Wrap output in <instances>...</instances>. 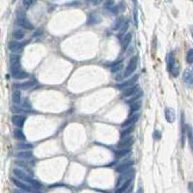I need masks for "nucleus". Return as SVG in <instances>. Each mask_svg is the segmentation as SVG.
Listing matches in <instances>:
<instances>
[{"instance_id":"obj_1","label":"nucleus","mask_w":193,"mask_h":193,"mask_svg":"<svg viewBox=\"0 0 193 193\" xmlns=\"http://www.w3.org/2000/svg\"><path fill=\"white\" fill-rule=\"evenodd\" d=\"M19 58L18 55H11L10 57V69H11V72L14 76H16L20 70V65H19Z\"/></svg>"},{"instance_id":"obj_2","label":"nucleus","mask_w":193,"mask_h":193,"mask_svg":"<svg viewBox=\"0 0 193 193\" xmlns=\"http://www.w3.org/2000/svg\"><path fill=\"white\" fill-rule=\"evenodd\" d=\"M16 22L18 25L22 26V27L26 29H33V25L31 24L30 21L26 18L25 14L22 11H18V16H16Z\"/></svg>"},{"instance_id":"obj_3","label":"nucleus","mask_w":193,"mask_h":193,"mask_svg":"<svg viewBox=\"0 0 193 193\" xmlns=\"http://www.w3.org/2000/svg\"><path fill=\"white\" fill-rule=\"evenodd\" d=\"M137 64H138V57L137 56H132L131 59L129 60L128 65L126 69V72H124V76L126 77V76H129L131 74H133L134 70H135L136 68H137Z\"/></svg>"},{"instance_id":"obj_4","label":"nucleus","mask_w":193,"mask_h":193,"mask_svg":"<svg viewBox=\"0 0 193 193\" xmlns=\"http://www.w3.org/2000/svg\"><path fill=\"white\" fill-rule=\"evenodd\" d=\"M14 175H16V177L20 178L21 180H26V182H30V184H32L33 185H39V186H40V184H38V182H35V180H34L33 179H31L29 176L26 175L25 173H23L22 171H20V170H18V169H14Z\"/></svg>"},{"instance_id":"obj_5","label":"nucleus","mask_w":193,"mask_h":193,"mask_svg":"<svg viewBox=\"0 0 193 193\" xmlns=\"http://www.w3.org/2000/svg\"><path fill=\"white\" fill-rule=\"evenodd\" d=\"M139 118V114H133V115L129 116L128 119H126V122H124L122 126L123 128H128V126H132L134 124L137 122V120Z\"/></svg>"},{"instance_id":"obj_6","label":"nucleus","mask_w":193,"mask_h":193,"mask_svg":"<svg viewBox=\"0 0 193 193\" xmlns=\"http://www.w3.org/2000/svg\"><path fill=\"white\" fill-rule=\"evenodd\" d=\"M26 118L24 116H19V115H14L12 117V123H13L18 128H22L24 123H25Z\"/></svg>"},{"instance_id":"obj_7","label":"nucleus","mask_w":193,"mask_h":193,"mask_svg":"<svg viewBox=\"0 0 193 193\" xmlns=\"http://www.w3.org/2000/svg\"><path fill=\"white\" fill-rule=\"evenodd\" d=\"M182 79H184L185 84L191 86V85H193V72L191 70H186L182 74Z\"/></svg>"},{"instance_id":"obj_8","label":"nucleus","mask_w":193,"mask_h":193,"mask_svg":"<svg viewBox=\"0 0 193 193\" xmlns=\"http://www.w3.org/2000/svg\"><path fill=\"white\" fill-rule=\"evenodd\" d=\"M164 115H165V118H166V121L168 122V123H173V122L175 121V112L173 109L171 108H165L164 110Z\"/></svg>"},{"instance_id":"obj_9","label":"nucleus","mask_w":193,"mask_h":193,"mask_svg":"<svg viewBox=\"0 0 193 193\" xmlns=\"http://www.w3.org/2000/svg\"><path fill=\"white\" fill-rule=\"evenodd\" d=\"M131 40H132V34L130 32L126 33V36L123 39V41H122V47H123V50H126V48L128 47L129 43H131Z\"/></svg>"},{"instance_id":"obj_10","label":"nucleus","mask_w":193,"mask_h":193,"mask_svg":"<svg viewBox=\"0 0 193 193\" xmlns=\"http://www.w3.org/2000/svg\"><path fill=\"white\" fill-rule=\"evenodd\" d=\"M137 85H133V86H130L128 88H126V89L124 90V92L122 93V97H130L134 95V93L137 90Z\"/></svg>"},{"instance_id":"obj_11","label":"nucleus","mask_w":193,"mask_h":193,"mask_svg":"<svg viewBox=\"0 0 193 193\" xmlns=\"http://www.w3.org/2000/svg\"><path fill=\"white\" fill-rule=\"evenodd\" d=\"M137 78H138V76H137V75H135V76L132 77L131 79L128 80V81L122 83V84H119L118 86H117V88H119V89H122V88H124V89H126V88H128V87H130V86H133L134 83H135L136 80H137Z\"/></svg>"},{"instance_id":"obj_12","label":"nucleus","mask_w":193,"mask_h":193,"mask_svg":"<svg viewBox=\"0 0 193 193\" xmlns=\"http://www.w3.org/2000/svg\"><path fill=\"white\" fill-rule=\"evenodd\" d=\"M132 143V138L131 137H124V139H122L118 144L119 149H124L128 148L130 144Z\"/></svg>"},{"instance_id":"obj_13","label":"nucleus","mask_w":193,"mask_h":193,"mask_svg":"<svg viewBox=\"0 0 193 193\" xmlns=\"http://www.w3.org/2000/svg\"><path fill=\"white\" fill-rule=\"evenodd\" d=\"M21 46H22V45H21L19 41H12L9 43L8 45V48L11 51H14V52H16V51L19 50L21 48Z\"/></svg>"},{"instance_id":"obj_14","label":"nucleus","mask_w":193,"mask_h":193,"mask_svg":"<svg viewBox=\"0 0 193 193\" xmlns=\"http://www.w3.org/2000/svg\"><path fill=\"white\" fill-rule=\"evenodd\" d=\"M186 132H187V137H188L190 149H191V152L193 153V128L189 124H187L186 126Z\"/></svg>"},{"instance_id":"obj_15","label":"nucleus","mask_w":193,"mask_h":193,"mask_svg":"<svg viewBox=\"0 0 193 193\" xmlns=\"http://www.w3.org/2000/svg\"><path fill=\"white\" fill-rule=\"evenodd\" d=\"M167 62H168V68H169V70L171 72L173 70L175 69V56H174V53L173 52H171L168 54Z\"/></svg>"},{"instance_id":"obj_16","label":"nucleus","mask_w":193,"mask_h":193,"mask_svg":"<svg viewBox=\"0 0 193 193\" xmlns=\"http://www.w3.org/2000/svg\"><path fill=\"white\" fill-rule=\"evenodd\" d=\"M141 104H142V102H141L140 101H136L131 103L130 105V109H129V115H133L134 112H136L137 110H139L141 107Z\"/></svg>"},{"instance_id":"obj_17","label":"nucleus","mask_w":193,"mask_h":193,"mask_svg":"<svg viewBox=\"0 0 193 193\" xmlns=\"http://www.w3.org/2000/svg\"><path fill=\"white\" fill-rule=\"evenodd\" d=\"M131 165H132V161H126V162L120 164L118 167L116 168V170L118 171V172H126Z\"/></svg>"},{"instance_id":"obj_18","label":"nucleus","mask_w":193,"mask_h":193,"mask_svg":"<svg viewBox=\"0 0 193 193\" xmlns=\"http://www.w3.org/2000/svg\"><path fill=\"white\" fill-rule=\"evenodd\" d=\"M12 101H13L14 103L18 104L19 102H20V101H21V95H20V92L18 91V90L14 91V92H13V94H12Z\"/></svg>"},{"instance_id":"obj_19","label":"nucleus","mask_w":193,"mask_h":193,"mask_svg":"<svg viewBox=\"0 0 193 193\" xmlns=\"http://www.w3.org/2000/svg\"><path fill=\"white\" fill-rule=\"evenodd\" d=\"M13 36L16 40H21L24 37V32L21 29H16L13 32Z\"/></svg>"},{"instance_id":"obj_20","label":"nucleus","mask_w":193,"mask_h":193,"mask_svg":"<svg viewBox=\"0 0 193 193\" xmlns=\"http://www.w3.org/2000/svg\"><path fill=\"white\" fill-rule=\"evenodd\" d=\"M101 21V18H99V16H97V14H93L90 16L89 18V20H88V23L89 24H96L97 22H99Z\"/></svg>"},{"instance_id":"obj_21","label":"nucleus","mask_w":193,"mask_h":193,"mask_svg":"<svg viewBox=\"0 0 193 193\" xmlns=\"http://www.w3.org/2000/svg\"><path fill=\"white\" fill-rule=\"evenodd\" d=\"M34 83L33 81H31V80H29L27 82H24V83H21V84H18L16 86L21 88V89H28V88H31L34 86Z\"/></svg>"},{"instance_id":"obj_22","label":"nucleus","mask_w":193,"mask_h":193,"mask_svg":"<svg viewBox=\"0 0 193 193\" xmlns=\"http://www.w3.org/2000/svg\"><path fill=\"white\" fill-rule=\"evenodd\" d=\"M14 137H16V139H18V140H25V136H24L23 132L20 130V129H16V130H14Z\"/></svg>"},{"instance_id":"obj_23","label":"nucleus","mask_w":193,"mask_h":193,"mask_svg":"<svg viewBox=\"0 0 193 193\" xmlns=\"http://www.w3.org/2000/svg\"><path fill=\"white\" fill-rule=\"evenodd\" d=\"M122 69H123V62H119V63H116V64L114 65V67H112L111 72H113V74H115V72H119Z\"/></svg>"},{"instance_id":"obj_24","label":"nucleus","mask_w":193,"mask_h":193,"mask_svg":"<svg viewBox=\"0 0 193 193\" xmlns=\"http://www.w3.org/2000/svg\"><path fill=\"white\" fill-rule=\"evenodd\" d=\"M32 155H33V153H32V152H30V151H27V152H21V153H18V157H21V158H30V157H32Z\"/></svg>"},{"instance_id":"obj_25","label":"nucleus","mask_w":193,"mask_h":193,"mask_svg":"<svg viewBox=\"0 0 193 193\" xmlns=\"http://www.w3.org/2000/svg\"><path fill=\"white\" fill-rule=\"evenodd\" d=\"M186 61L188 64H193V48L188 49L186 53Z\"/></svg>"},{"instance_id":"obj_26","label":"nucleus","mask_w":193,"mask_h":193,"mask_svg":"<svg viewBox=\"0 0 193 193\" xmlns=\"http://www.w3.org/2000/svg\"><path fill=\"white\" fill-rule=\"evenodd\" d=\"M129 153V149L124 148V149H119V151L116 152V155H118V157H122V156L126 155V153Z\"/></svg>"},{"instance_id":"obj_27","label":"nucleus","mask_w":193,"mask_h":193,"mask_svg":"<svg viewBox=\"0 0 193 193\" xmlns=\"http://www.w3.org/2000/svg\"><path fill=\"white\" fill-rule=\"evenodd\" d=\"M12 180H13V182H14V184L18 185V187H20V188H22V189H24V190H28V191H30V190H31V189L27 186V185L21 184V182H19L18 180H16V179H12Z\"/></svg>"},{"instance_id":"obj_28","label":"nucleus","mask_w":193,"mask_h":193,"mask_svg":"<svg viewBox=\"0 0 193 193\" xmlns=\"http://www.w3.org/2000/svg\"><path fill=\"white\" fill-rule=\"evenodd\" d=\"M35 2L36 0H22V4L25 9H29Z\"/></svg>"},{"instance_id":"obj_29","label":"nucleus","mask_w":193,"mask_h":193,"mask_svg":"<svg viewBox=\"0 0 193 193\" xmlns=\"http://www.w3.org/2000/svg\"><path fill=\"white\" fill-rule=\"evenodd\" d=\"M129 184H130V180H128V182H126L123 185H122L121 187H120V188H118V190L116 191V193H121V192L124 191V190H126L129 186Z\"/></svg>"},{"instance_id":"obj_30","label":"nucleus","mask_w":193,"mask_h":193,"mask_svg":"<svg viewBox=\"0 0 193 193\" xmlns=\"http://www.w3.org/2000/svg\"><path fill=\"white\" fill-rule=\"evenodd\" d=\"M16 78H18V79H24V78H27L28 77V74L27 72H19L18 74L14 76Z\"/></svg>"},{"instance_id":"obj_31","label":"nucleus","mask_w":193,"mask_h":193,"mask_svg":"<svg viewBox=\"0 0 193 193\" xmlns=\"http://www.w3.org/2000/svg\"><path fill=\"white\" fill-rule=\"evenodd\" d=\"M124 19L123 18H119V19H117V21L115 23H114V26H113V29L114 30H116V29H118L119 27H121L122 25H123V23H124Z\"/></svg>"},{"instance_id":"obj_32","label":"nucleus","mask_w":193,"mask_h":193,"mask_svg":"<svg viewBox=\"0 0 193 193\" xmlns=\"http://www.w3.org/2000/svg\"><path fill=\"white\" fill-rule=\"evenodd\" d=\"M128 27V20H124L123 25H122V28H121V31H120V34H124V32H126V29Z\"/></svg>"},{"instance_id":"obj_33","label":"nucleus","mask_w":193,"mask_h":193,"mask_svg":"<svg viewBox=\"0 0 193 193\" xmlns=\"http://www.w3.org/2000/svg\"><path fill=\"white\" fill-rule=\"evenodd\" d=\"M18 149H31L33 147L32 144H25V143H21L18 145Z\"/></svg>"},{"instance_id":"obj_34","label":"nucleus","mask_w":193,"mask_h":193,"mask_svg":"<svg viewBox=\"0 0 193 193\" xmlns=\"http://www.w3.org/2000/svg\"><path fill=\"white\" fill-rule=\"evenodd\" d=\"M131 131H132V128H131V126L129 128L126 129L124 131H122V133H121L122 138H123V137H126V136H128L129 133H131Z\"/></svg>"},{"instance_id":"obj_35","label":"nucleus","mask_w":193,"mask_h":193,"mask_svg":"<svg viewBox=\"0 0 193 193\" xmlns=\"http://www.w3.org/2000/svg\"><path fill=\"white\" fill-rule=\"evenodd\" d=\"M114 4V0H106V3H105V6L107 7H111L112 5Z\"/></svg>"},{"instance_id":"obj_36","label":"nucleus","mask_w":193,"mask_h":193,"mask_svg":"<svg viewBox=\"0 0 193 193\" xmlns=\"http://www.w3.org/2000/svg\"><path fill=\"white\" fill-rule=\"evenodd\" d=\"M90 1H91V3L93 5H99L102 0H90Z\"/></svg>"},{"instance_id":"obj_37","label":"nucleus","mask_w":193,"mask_h":193,"mask_svg":"<svg viewBox=\"0 0 193 193\" xmlns=\"http://www.w3.org/2000/svg\"><path fill=\"white\" fill-rule=\"evenodd\" d=\"M153 136H155V138H159L160 137V132H159V131H158V130H155V134H153Z\"/></svg>"},{"instance_id":"obj_38","label":"nucleus","mask_w":193,"mask_h":193,"mask_svg":"<svg viewBox=\"0 0 193 193\" xmlns=\"http://www.w3.org/2000/svg\"><path fill=\"white\" fill-rule=\"evenodd\" d=\"M188 188H189V191H190V193H193V182H189V184H188Z\"/></svg>"},{"instance_id":"obj_39","label":"nucleus","mask_w":193,"mask_h":193,"mask_svg":"<svg viewBox=\"0 0 193 193\" xmlns=\"http://www.w3.org/2000/svg\"><path fill=\"white\" fill-rule=\"evenodd\" d=\"M134 20H135V23L137 24V11H134Z\"/></svg>"},{"instance_id":"obj_40","label":"nucleus","mask_w":193,"mask_h":193,"mask_svg":"<svg viewBox=\"0 0 193 193\" xmlns=\"http://www.w3.org/2000/svg\"><path fill=\"white\" fill-rule=\"evenodd\" d=\"M190 32H191V36L193 38V26H191V28H190Z\"/></svg>"},{"instance_id":"obj_41","label":"nucleus","mask_w":193,"mask_h":193,"mask_svg":"<svg viewBox=\"0 0 193 193\" xmlns=\"http://www.w3.org/2000/svg\"><path fill=\"white\" fill-rule=\"evenodd\" d=\"M132 2H133L134 5H136V3H137V0H132Z\"/></svg>"},{"instance_id":"obj_42","label":"nucleus","mask_w":193,"mask_h":193,"mask_svg":"<svg viewBox=\"0 0 193 193\" xmlns=\"http://www.w3.org/2000/svg\"><path fill=\"white\" fill-rule=\"evenodd\" d=\"M14 1H16V0H13V2H14Z\"/></svg>"},{"instance_id":"obj_43","label":"nucleus","mask_w":193,"mask_h":193,"mask_svg":"<svg viewBox=\"0 0 193 193\" xmlns=\"http://www.w3.org/2000/svg\"><path fill=\"white\" fill-rule=\"evenodd\" d=\"M168 1H172V0H168Z\"/></svg>"}]
</instances>
